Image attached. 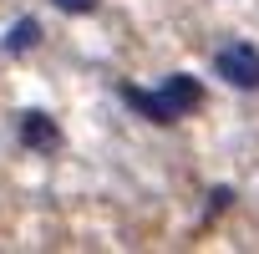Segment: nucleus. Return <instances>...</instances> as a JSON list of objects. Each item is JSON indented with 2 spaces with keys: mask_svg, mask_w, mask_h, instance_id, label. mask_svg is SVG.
Here are the masks:
<instances>
[{
  "mask_svg": "<svg viewBox=\"0 0 259 254\" xmlns=\"http://www.w3.org/2000/svg\"><path fill=\"white\" fill-rule=\"evenodd\" d=\"M219 76L234 87H259V51L254 46H224L219 51Z\"/></svg>",
  "mask_w": 259,
  "mask_h": 254,
  "instance_id": "1",
  "label": "nucleus"
},
{
  "mask_svg": "<svg viewBox=\"0 0 259 254\" xmlns=\"http://www.w3.org/2000/svg\"><path fill=\"white\" fill-rule=\"evenodd\" d=\"M163 97H168V102H173L178 112H193V107L203 102V87H198L193 76H183V71H173V76L163 81Z\"/></svg>",
  "mask_w": 259,
  "mask_h": 254,
  "instance_id": "2",
  "label": "nucleus"
},
{
  "mask_svg": "<svg viewBox=\"0 0 259 254\" xmlns=\"http://www.w3.org/2000/svg\"><path fill=\"white\" fill-rule=\"evenodd\" d=\"M122 97H127V102H133L138 112H148L153 122H173V117H178V107H173V102H168L163 92H138V87H127Z\"/></svg>",
  "mask_w": 259,
  "mask_h": 254,
  "instance_id": "3",
  "label": "nucleus"
},
{
  "mask_svg": "<svg viewBox=\"0 0 259 254\" xmlns=\"http://www.w3.org/2000/svg\"><path fill=\"white\" fill-rule=\"evenodd\" d=\"M21 133H26L31 148H56V127H51V117H41V112H26Z\"/></svg>",
  "mask_w": 259,
  "mask_h": 254,
  "instance_id": "4",
  "label": "nucleus"
},
{
  "mask_svg": "<svg viewBox=\"0 0 259 254\" xmlns=\"http://www.w3.org/2000/svg\"><path fill=\"white\" fill-rule=\"evenodd\" d=\"M36 41H41V26H36L31 16H26V21H16V26L6 31V51H11V56H21V51H31Z\"/></svg>",
  "mask_w": 259,
  "mask_h": 254,
  "instance_id": "5",
  "label": "nucleus"
},
{
  "mask_svg": "<svg viewBox=\"0 0 259 254\" xmlns=\"http://www.w3.org/2000/svg\"><path fill=\"white\" fill-rule=\"evenodd\" d=\"M61 11H71V16H87V11H97V0H56Z\"/></svg>",
  "mask_w": 259,
  "mask_h": 254,
  "instance_id": "6",
  "label": "nucleus"
}]
</instances>
